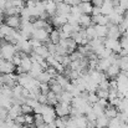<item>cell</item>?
<instances>
[{
  "label": "cell",
  "mask_w": 128,
  "mask_h": 128,
  "mask_svg": "<svg viewBox=\"0 0 128 128\" xmlns=\"http://www.w3.org/2000/svg\"><path fill=\"white\" fill-rule=\"evenodd\" d=\"M113 54V51L112 50H110V48H107V47H104L97 56H98V58H106V57H110L111 55Z\"/></svg>",
  "instance_id": "obj_36"
},
{
  "label": "cell",
  "mask_w": 128,
  "mask_h": 128,
  "mask_svg": "<svg viewBox=\"0 0 128 128\" xmlns=\"http://www.w3.org/2000/svg\"><path fill=\"white\" fill-rule=\"evenodd\" d=\"M121 124H122V121H121V118L117 116V117L110 120V123H108V127L107 128H120Z\"/></svg>",
  "instance_id": "obj_33"
},
{
  "label": "cell",
  "mask_w": 128,
  "mask_h": 128,
  "mask_svg": "<svg viewBox=\"0 0 128 128\" xmlns=\"http://www.w3.org/2000/svg\"><path fill=\"white\" fill-rule=\"evenodd\" d=\"M14 121H15V123H18V124H21V126H22V124H25V114H24V113L19 114Z\"/></svg>",
  "instance_id": "obj_43"
},
{
  "label": "cell",
  "mask_w": 128,
  "mask_h": 128,
  "mask_svg": "<svg viewBox=\"0 0 128 128\" xmlns=\"http://www.w3.org/2000/svg\"><path fill=\"white\" fill-rule=\"evenodd\" d=\"M118 113H120V111L117 110V107H114V106H111V104H108L106 108H104V114L111 120V118H114V117H117L118 116Z\"/></svg>",
  "instance_id": "obj_22"
},
{
  "label": "cell",
  "mask_w": 128,
  "mask_h": 128,
  "mask_svg": "<svg viewBox=\"0 0 128 128\" xmlns=\"http://www.w3.org/2000/svg\"><path fill=\"white\" fill-rule=\"evenodd\" d=\"M16 70V66L12 64V61L5 60V58H0V72L1 74H12Z\"/></svg>",
  "instance_id": "obj_5"
},
{
  "label": "cell",
  "mask_w": 128,
  "mask_h": 128,
  "mask_svg": "<svg viewBox=\"0 0 128 128\" xmlns=\"http://www.w3.org/2000/svg\"><path fill=\"white\" fill-rule=\"evenodd\" d=\"M87 101L91 103V104H93V103H97L98 102V96H97V93L96 92H87Z\"/></svg>",
  "instance_id": "obj_34"
},
{
  "label": "cell",
  "mask_w": 128,
  "mask_h": 128,
  "mask_svg": "<svg viewBox=\"0 0 128 128\" xmlns=\"http://www.w3.org/2000/svg\"><path fill=\"white\" fill-rule=\"evenodd\" d=\"M78 6H80L82 14H88V15H91L92 8H93V5H92L91 1H81V2L78 4Z\"/></svg>",
  "instance_id": "obj_25"
},
{
  "label": "cell",
  "mask_w": 128,
  "mask_h": 128,
  "mask_svg": "<svg viewBox=\"0 0 128 128\" xmlns=\"http://www.w3.org/2000/svg\"><path fill=\"white\" fill-rule=\"evenodd\" d=\"M85 30H86V35H87V38H88V40H90V41L97 38V35H96V29H94V26H93V25H91V26L86 28Z\"/></svg>",
  "instance_id": "obj_32"
},
{
  "label": "cell",
  "mask_w": 128,
  "mask_h": 128,
  "mask_svg": "<svg viewBox=\"0 0 128 128\" xmlns=\"http://www.w3.org/2000/svg\"><path fill=\"white\" fill-rule=\"evenodd\" d=\"M124 19H126V20L128 21V10L126 11V14H124Z\"/></svg>",
  "instance_id": "obj_49"
},
{
  "label": "cell",
  "mask_w": 128,
  "mask_h": 128,
  "mask_svg": "<svg viewBox=\"0 0 128 128\" xmlns=\"http://www.w3.org/2000/svg\"><path fill=\"white\" fill-rule=\"evenodd\" d=\"M108 19H110V24H113V25H120L123 20H124V15H120L117 12H112L108 15Z\"/></svg>",
  "instance_id": "obj_19"
},
{
  "label": "cell",
  "mask_w": 128,
  "mask_h": 128,
  "mask_svg": "<svg viewBox=\"0 0 128 128\" xmlns=\"http://www.w3.org/2000/svg\"><path fill=\"white\" fill-rule=\"evenodd\" d=\"M67 22V16L65 15H60V14H55L54 16H51V25L55 26L56 29L64 26Z\"/></svg>",
  "instance_id": "obj_8"
},
{
  "label": "cell",
  "mask_w": 128,
  "mask_h": 128,
  "mask_svg": "<svg viewBox=\"0 0 128 128\" xmlns=\"http://www.w3.org/2000/svg\"><path fill=\"white\" fill-rule=\"evenodd\" d=\"M2 123H4V120H1V118H0V126H1Z\"/></svg>",
  "instance_id": "obj_50"
},
{
  "label": "cell",
  "mask_w": 128,
  "mask_h": 128,
  "mask_svg": "<svg viewBox=\"0 0 128 128\" xmlns=\"http://www.w3.org/2000/svg\"><path fill=\"white\" fill-rule=\"evenodd\" d=\"M91 2H92L93 6H102L104 0H91Z\"/></svg>",
  "instance_id": "obj_48"
},
{
  "label": "cell",
  "mask_w": 128,
  "mask_h": 128,
  "mask_svg": "<svg viewBox=\"0 0 128 128\" xmlns=\"http://www.w3.org/2000/svg\"><path fill=\"white\" fill-rule=\"evenodd\" d=\"M44 5H45V10L48 14V16H54L57 12V2L54 0H42Z\"/></svg>",
  "instance_id": "obj_9"
},
{
  "label": "cell",
  "mask_w": 128,
  "mask_h": 128,
  "mask_svg": "<svg viewBox=\"0 0 128 128\" xmlns=\"http://www.w3.org/2000/svg\"><path fill=\"white\" fill-rule=\"evenodd\" d=\"M86 118L88 120V122H93V123H96V120H97V114L91 110L90 112H87L86 113Z\"/></svg>",
  "instance_id": "obj_39"
},
{
  "label": "cell",
  "mask_w": 128,
  "mask_h": 128,
  "mask_svg": "<svg viewBox=\"0 0 128 128\" xmlns=\"http://www.w3.org/2000/svg\"><path fill=\"white\" fill-rule=\"evenodd\" d=\"M42 118L44 121H45V123L46 124H50V123H54L55 122V120L57 118V114H56V111H55V108L51 106V104H47V103H45L42 107Z\"/></svg>",
  "instance_id": "obj_2"
},
{
  "label": "cell",
  "mask_w": 128,
  "mask_h": 128,
  "mask_svg": "<svg viewBox=\"0 0 128 128\" xmlns=\"http://www.w3.org/2000/svg\"><path fill=\"white\" fill-rule=\"evenodd\" d=\"M21 108H22V113H24V114H29V113H32V112H34V108H32L31 106L26 104V103L21 104Z\"/></svg>",
  "instance_id": "obj_40"
},
{
  "label": "cell",
  "mask_w": 128,
  "mask_h": 128,
  "mask_svg": "<svg viewBox=\"0 0 128 128\" xmlns=\"http://www.w3.org/2000/svg\"><path fill=\"white\" fill-rule=\"evenodd\" d=\"M32 64H34V62H32V60H31V56H28L26 54H22V60H21L20 66L24 68L25 72H29V71L31 70Z\"/></svg>",
  "instance_id": "obj_15"
},
{
  "label": "cell",
  "mask_w": 128,
  "mask_h": 128,
  "mask_svg": "<svg viewBox=\"0 0 128 128\" xmlns=\"http://www.w3.org/2000/svg\"><path fill=\"white\" fill-rule=\"evenodd\" d=\"M103 44H104V47L112 50V51L116 52V54H118V52L121 51V48H122L120 40H117V39H110V38H106V40H103Z\"/></svg>",
  "instance_id": "obj_6"
},
{
  "label": "cell",
  "mask_w": 128,
  "mask_h": 128,
  "mask_svg": "<svg viewBox=\"0 0 128 128\" xmlns=\"http://www.w3.org/2000/svg\"><path fill=\"white\" fill-rule=\"evenodd\" d=\"M40 91L42 93H47L50 91V84H41L40 85Z\"/></svg>",
  "instance_id": "obj_46"
},
{
  "label": "cell",
  "mask_w": 128,
  "mask_h": 128,
  "mask_svg": "<svg viewBox=\"0 0 128 128\" xmlns=\"http://www.w3.org/2000/svg\"><path fill=\"white\" fill-rule=\"evenodd\" d=\"M31 39H36L41 42H48L50 41V32L46 31V29H35Z\"/></svg>",
  "instance_id": "obj_4"
},
{
  "label": "cell",
  "mask_w": 128,
  "mask_h": 128,
  "mask_svg": "<svg viewBox=\"0 0 128 128\" xmlns=\"http://www.w3.org/2000/svg\"><path fill=\"white\" fill-rule=\"evenodd\" d=\"M71 103H66V102H58L55 104V111L57 117H68L71 113Z\"/></svg>",
  "instance_id": "obj_3"
},
{
  "label": "cell",
  "mask_w": 128,
  "mask_h": 128,
  "mask_svg": "<svg viewBox=\"0 0 128 128\" xmlns=\"http://www.w3.org/2000/svg\"><path fill=\"white\" fill-rule=\"evenodd\" d=\"M54 1H56V2H60V1H64V0H54Z\"/></svg>",
  "instance_id": "obj_53"
},
{
  "label": "cell",
  "mask_w": 128,
  "mask_h": 128,
  "mask_svg": "<svg viewBox=\"0 0 128 128\" xmlns=\"http://www.w3.org/2000/svg\"><path fill=\"white\" fill-rule=\"evenodd\" d=\"M14 30H16V29H12L6 24H1L0 25V39H5L6 36L11 35L14 32Z\"/></svg>",
  "instance_id": "obj_20"
},
{
  "label": "cell",
  "mask_w": 128,
  "mask_h": 128,
  "mask_svg": "<svg viewBox=\"0 0 128 128\" xmlns=\"http://www.w3.org/2000/svg\"><path fill=\"white\" fill-rule=\"evenodd\" d=\"M0 47H1V55H2V58L9 60V61H11L12 57L15 56V54L19 52L18 48H16V45H15V44L8 42V41H5L4 39H2V41H1V44H0Z\"/></svg>",
  "instance_id": "obj_1"
},
{
  "label": "cell",
  "mask_w": 128,
  "mask_h": 128,
  "mask_svg": "<svg viewBox=\"0 0 128 128\" xmlns=\"http://www.w3.org/2000/svg\"><path fill=\"white\" fill-rule=\"evenodd\" d=\"M122 35L118 25H113V24H108V34H107V38L110 39H120Z\"/></svg>",
  "instance_id": "obj_10"
},
{
  "label": "cell",
  "mask_w": 128,
  "mask_h": 128,
  "mask_svg": "<svg viewBox=\"0 0 128 128\" xmlns=\"http://www.w3.org/2000/svg\"><path fill=\"white\" fill-rule=\"evenodd\" d=\"M96 93H97V96H98L100 98H107V100H108L110 90H102V88H98Z\"/></svg>",
  "instance_id": "obj_37"
},
{
  "label": "cell",
  "mask_w": 128,
  "mask_h": 128,
  "mask_svg": "<svg viewBox=\"0 0 128 128\" xmlns=\"http://www.w3.org/2000/svg\"><path fill=\"white\" fill-rule=\"evenodd\" d=\"M22 113V108H21V104H12L10 108H9V112H8V118L10 120H15L19 114Z\"/></svg>",
  "instance_id": "obj_12"
},
{
  "label": "cell",
  "mask_w": 128,
  "mask_h": 128,
  "mask_svg": "<svg viewBox=\"0 0 128 128\" xmlns=\"http://www.w3.org/2000/svg\"><path fill=\"white\" fill-rule=\"evenodd\" d=\"M25 103H26V104H29V106H31L32 108H35V107H36V106H38L40 102H39L36 98H26Z\"/></svg>",
  "instance_id": "obj_41"
},
{
  "label": "cell",
  "mask_w": 128,
  "mask_h": 128,
  "mask_svg": "<svg viewBox=\"0 0 128 128\" xmlns=\"http://www.w3.org/2000/svg\"><path fill=\"white\" fill-rule=\"evenodd\" d=\"M108 123H110V118H108L106 114L98 116L97 120H96V127L106 128V127H108Z\"/></svg>",
  "instance_id": "obj_26"
},
{
  "label": "cell",
  "mask_w": 128,
  "mask_h": 128,
  "mask_svg": "<svg viewBox=\"0 0 128 128\" xmlns=\"http://www.w3.org/2000/svg\"><path fill=\"white\" fill-rule=\"evenodd\" d=\"M94 29H96V35H97V38H100V39L107 38L108 25H98V24H96V25H94Z\"/></svg>",
  "instance_id": "obj_16"
},
{
  "label": "cell",
  "mask_w": 128,
  "mask_h": 128,
  "mask_svg": "<svg viewBox=\"0 0 128 128\" xmlns=\"http://www.w3.org/2000/svg\"><path fill=\"white\" fill-rule=\"evenodd\" d=\"M2 57V55H1V47H0V58Z\"/></svg>",
  "instance_id": "obj_52"
},
{
  "label": "cell",
  "mask_w": 128,
  "mask_h": 128,
  "mask_svg": "<svg viewBox=\"0 0 128 128\" xmlns=\"http://www.w3.org/2000/svg\"><path fill=\"white\" fill-rule=\"evenodd\" d=\"M92 111L97 114V117L104 114V108H103L102 106H100L98 103H93V104H92Z\"/></svg>",
  "instance_id": "obj_35"
},
{
  "label": "cell",
  "mask_w": 128,
  "mask_h": 128,
  "mask_svg": "<svg viewBox=\"0 0 128 128\" xmlns=\"http://www.w3.org/2000/svg\"><path fill=\"white\" fill-rule=\"evenodd\" d=\"M32 52H35L36 55H39V56H41L44 58H47V56H50V51H48V48H47V46L46 45H41V46H39V47H36V48H34V51Z\"/></svg>",
  "instance_id": "obj_23"
},
{
  "label": "cell",
  "mask_w": 128,
  "mask_h": 128,
  "mask_svg": "<svg viewBox=\"0 0 128 128\" xmlns=\"http://www.w3.org/2000/svg\"><path fill=\"white\" fill-rule=\"evenodd\" d=\"M34 123H35V118H34V116H32L31 113L25 114V124L29 126V127H31V126H34Z\"/></svg>",
  "instance_id": "obj_38"
},
{
  "label": "cell",
  "mask_w": 128,
  "mask_h": 128,
  "mask_svg": "<svg viewBox=\"0 0 128 128\" xmlns=\"http://www.w3.org/2000/svg\"><path fill=\"white\" fill-rule=\"evenodd\" d=\"M113 9H114V5H113V2H111V1H104L103 5L101 6L102 14H103V15H107V16L113 12Z\"/></svg>",
  "instance_id": "obj_24"
},
{
  "label": "cell",
  "mask_w": 128,
  "mask_h": 128,
  "mask_svg": "<svg viewBox=\"0 0 128 128\" xmlns=\"http://www.w3.org/2000/svg\"><path fill=\"white\" fill-rule=\"evenodd\" d=\"M5 24L12 29L19 30L21 26V18H20V15H9L5 18Z\"/></svg>",
  "instance_id": "obj_7"
},
{
  "label": "cell",
  "mask_w": 128,
  "mask_h": 128,
  "mask_svg": "<svg viewBox=\"0 0 128 128\" xmlns=\"http://www.w3.org/2000/svg\"><path fill=\"white\" fill-rule=\"evenodd\" d=\"M2 24V16H0V25Z\"/></svg>",
  "instance_id": "obj_51"
},
{
  "label": "cell",
  "mask_w": 128,
  "mask_h": 128,
  "mask_svg": "<svg viewBox=\"0 0 128 128\" xmlns=\"http://www.w3.org/2000/svg\"><path fill=\"white\" fill-rule=\"evenodd\" d=\"M100 14H102V11H101V6H93V8H92V12H91V15H92V16H96V15H100Z\"/></svg>",
  "instance_id": "obj_45"
},
{
  "label": "cell",
  "mask_w": 128,
  "mask_h": 128,
  "mask_svg": "<svg viewBox=\"0 0 128 128\" xmlns=\"http://www.w3.org/2000/svg\"><path fill=\"white\" fill-rule=\"evenodd\" d=\"M38 80H39L41 84H50V81L52 80V77H51V75H50V74H48L46 70H44L39 75Z\"/></svg>",
  "instance_id": "obj_30"
},
{
  "label": "cell",
  "mask_w": 128,
  "mask_h": 128,
  "mask_svg": "<svg viewBox=\"0 0 128 128\" xmlns=\"http://www.w3.org/2000/svg\"><path fill=\"white\" fill-rule=\"evenodd\" d=\"M57 98H58V102H66V103H72V100H74V96L71 92L64 90L60 94H57Z\"/></svg>",
  "instance_id": "obj_17"
},
{
  "label": "cell",
  "mask_w": 128,
  "mask_h": 128,
  "mask_svg": "<svg viewBox=\"0 0 128 128\" xmlns=\"http://www.w3.org/2000/svg\"><path fill=\"white\" fill-rule=\"evenodd\" d=\"M65 2H67L68 5H71V6H74V5H78L80 2H81V0H64Z\"/></svg>",
  "instance_id": "obj_47"
},
{
  "label": "cell",
  "mask_w": 128,
  "mask_h": 128,
  "mask_svg": "<svg viewBox=\"0 0 128 128\" xmlns=\"http://www.w3.org/2000/svg\"><path fill=\"white\" fill-rule=\"evenodd\" d=\"M74 120H75V122H76V124H77L78 128H87L88 120L86 118L85 114H81V116H78V117H74Z\"/></svg>",
  "instance_id": "obj_27"
},
{
  "label": "cell",
  "mask_w": 128,
  "mask_h": 128,
  "mask_svg": "<svg viewBox=\"0 0 128 128\" xmlns=\"http://www.w3.org/2000/svg\"><path fill=\"white\" fill-rule=\"evenodd\" d=\"M81 1H91V0H81Z\"/></svg>",
  "instance_id": "obj_54"
},
{
  "label": "cell",
  "mask_w": 128,
  "mask_h": 128,
  "mask_svg": "<svg viewBox=\"0 0 128 128\" xmlns=\"http://www.w3.org/2000/svg\"><path fill=\"white\" fill-rule=\"evenodd\" d=\"M93 24V20H92V16L88 15V14H82L78 19V25L82 28V29H86L88 26H91Z\"/></svg>",
  "instance_id": "obj_14"
},
{
  "label": "cell",
  "mask_w": 128,
  "mask_h": 128,
  "mask_svg": "<svg viewBox=\"0 0 128 128\" xmlns=\"http://www.w3.org/2000/svg\"><path fill=\"white\" fill-rule=\"evenodd\" d=\"M46 97H47V104H51V106H55L56 103H58V98H57V94L55 92H52L51 90L46 93Z\"/></svg>",
  "instance_id": "obj_28"
},
{
  "label": "cell",
  "mask_w": 128,
  "mask_h": 128,
  "mask_svg": "<svg viewBox=\"0 0 128 128\" xmlns=\"http://www.w3.org/2000/svg\"><path fill=\"white\" fill-rule=\"evenodd\" d=\"M32 24H34L35 29H46L48 26V22L46 20H44V19H35L32 21Z\"/></svg>",
  "instance_id": "obj_31"
},
{
  "label": "cell",
  "mask_w": 128,
  "mask_h": 128,
  "mask_svg": "<svg viewBox=\"0 0 128 128\" xmlns=\"http://www.w3.org/2000/svg\"><path fill=\"white\" fill-rule=\"evenodd\" d=\"M100 106H102L103 108H106L108 104H110V102H108V100L107 98H98V102H97Z\"/></svg>",
  "instance_id": "obj_44"
},
{
  "label": "cell",
  "mask_w": 128,
  "mask_h": 128,
  "mask_svg": "<svg viewBox=\"0 0 128 128\" xmlns=\"http://www.w3.org/2000/svg\"><path fill=\"white\" fill-rule=\"evenodd\" d=\"M44 71V67L39 64V62H34L32 64V67H31V70L29 71V74L32 76V77H35V78H38L39 77V75L41 74Z\"/></svg>",
  "instance_id": "obj_21"
},
{
  "label": "cell",
  "mask_w": 128,
  "mask_h": 128,
  "mask_svg": "<svg viewBox=\"0 0 128 128\" xmlns=\"http://www.w3.org/2000/svg\"><path fill=\"white\" fill-rule=\"evenodd\" d=\"M70 12H71V5H68V4L65 2V1H60V2H57V12H56V14H60V15H65V16H67Z\"/></svg>",
  "instance_id": "obj_13"
},
{
  "label": "cell",
  "mask_w": 128,
  "mask_h": 128,
  "mask_svg": "<svg viewBox=\"0 0 128 128\" xmlns=\"http://www.w3.org/2000/svg\"><path fill=\"white\" fill-rule=\"evenodd\" d=\"M98 88H102V90H110V81L106 78L103 81H101L98 84Z\"/></svg>",
  "instance_id": "obj_42"
},
{
  "label": "cell",
  "mask_w": 128,
  "mask_h": 128,
  "mask_svg": "<svg viewBox=\"0 0 128 128\" xmlns=\"http://www.w3.org/2000/svg\"><path fill=\"white\" fill-rule=\"evenodd\" d=\"M120 72H121V67H120L117 64H112V65L107 68V71H106L104 74H106L107 78L113 80V78H116V77L120 75Z\"/></svg>",
  "instance_id": "obj_11"
},
{
  "label": "cell",
  "mask_w": 128,
  "mask_h": 128,
  "mask_svg": "<svg viewBox=\"0 0 128 128\" xmlns=\"http://www.w3.org/2000/svg\"><path fill=\"white\" fill-rule=\"evenodd\" d=\"M61 40V36H60V30L58 29H54L51 32H50V41L52 44H57L60 42Z\"/></svg>",
  "instance_id": "obj_29"
},
{
  "label": "cell",
  "mask_w": 128,
  "mask_h": 128,
  "mask_svg": "<svg viewBox=\"0 0 128 128\" xmlns=\"http://www.w3.org/2000/svg\"><path fill=\"white\" fill-rule=\"evenodd\" d=\"M92 16V15H91ZM92 20H93V24H98V25H108L110 24V19L107 15H103V14H100V15H96V16H92Z\"/></svg>",
  "instance_id": "obj_18"
}]
</instances>
